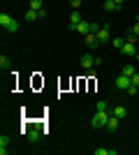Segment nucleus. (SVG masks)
Segmentation results:
<instances>
[{"label":"nucleus","mask_w":139,"mask_h":155,"mask_svg":"<svg viewBox=\"0 0 139 155\" xmlns=\"http://www.w3.org/2000/svg\"><path fill=\"white\" fill-rule=\"evenodd\" d=\"M0 26L5 28L7 32H16V30H19V21H14L9 14L2 12V14H0Z\"/></svg>","instance_id":"f257e3e1"},{"label":"nucleus","mask_w":139,"mask_h":155,"mask_svg":"<svg viewBox=\"0 0 139 155\" xmlns=\"http://www.w3.org/2000/svg\"><path fill=\"white\" fill-rule=\"evenodd\" d=\"M107 120H109V114H107V111H98V114L93 116L91 125H93L95 130H98V127H107Z\"/></svg>","instance_id":"f03ea898"},{"label":"nucleus","mask_w":139,"mask_h":155,"mask_svg":"<svg viewBox=\"0 0 139 155\" xmlns=\"http://www.w3.org/2000/svg\"><path fill=\"white\" fill-rule=\"evenodd\" d=\"M130 86H132V79L125 77V74H121V77L116 79V88H118V91H127Z\"/></svg>","instance_id":"7ed1b4c3"},{"label":"nucleus","mask_w":139,"mask_h":155,"mask_svg":"<svg viewBox=\"0 0 139 155\" xmlns=\"http://www.w3.org/2000/svg\"><path fill=\"white\" fill-rule=\"evenodd\" d=\"M98 39H100V44H104V42H111V35H109V28L102 26L98 30Z\"/></svg>","instance_id":"20e7f679"},{"label":"nucleus","mask_w":139,"mask_h":155,"mask_svg":"<svg viewBox=\"0 0 139 155\" xmlns=\"http://www.w3.org/2000/svg\"><path fill=\"white\" fill-rule=\"evenodd\" d=\"M26 137H28V141H30V143H35V141H40L42 132H40V130H37V127H30V130H28V132H26Z\"/></svg>","instance_id":"39448f33"},{"label":"nucleus","mask_w":139,"mask_h":155,"mask_svg":"<svg viewBox=\"0 0 139 155\" xmlns=\"http://www.w3.org/2000/svg\"><path fill=\"white\" fill-rule=\"evenodd\" d=\"M81 21H84V19H81V16H79V12H77V9H74V12L70 14V26H67V28H70V30H74V28L79 26Z\"/></svg>","instance_id":"423d86ee"},{"label":"nucleus","mask_w":139,"mask_h":155,"mask_svg":"<svg viewBox=\"0 0 139 155\" xmlns=\"http://www.w3.org/2000/svg\"><path fill=\"white\" fill-rule=\"evenodd\" d=\"M118 123H121V118L118 116H109V120H107V130H109V132H116V130H118Z\"/></svg>","instance_id":"0eeeda50"},{"label":"nucleus","mask_w":139,"mask_h":155,"mask_svg":"<svg viewBox=\"0 0 139 155\" xmlns=\"http://www.w3.org/2000/svg\"><path fill=\"white\" fill-rule=\"evenodd\" d=\"M74 32H79V35H84V37H86L88 32H91V23H88V21H81L79 26L74 28Z\"/></svg>","instance_id":"6e6552de"},{"label":"nucleus","mask_w":139,"mask_h":155,"mask_svg":"<svg viewBox=\"0 0 139 155\" xmlns=\"http://www.w3.org/2000/svg\"><path fill=\"white\" fill-rule=\"evenodd\" d=\"M98 44H100L98 35H95V32H88V35H86V46H88V49H95Z\"/></svg>","instance_id":"1a4fd4ad"},{"label":"nucleus","mask_w":139,"mask_h":155,"mask_svg":"<svg viewBox=\"0 0 139 155\" xmlns=\"http://www.w3.org/2000/svg\"><path fill=\"white\" fill-rule=\"evenodd\" d=\"M81 65H84V70H93V67H95V58H93V56H84V58H81Z\"/></svg>","instance_id":"9d476101"},{"label":"nucleus","mask_w":139,"mask_h":155,"mask_svg":"<svg viewBox=\"0 0 139 155\" xmlns=\"http://www.w3.org/2000/svg\"><path fill=\"white\" fill-rule=\"evenodd\" d=\"M7 146H9V137L2 134V137H0V155H5V153H7Z\"/></svg>","instance_id":"9b49d317"},{"label":"nucleus","mask_w":139,"mask_h":155,"mask_svg":"<svg viewBox=\"0 0 139 155\" xmlns=\"http://www.w3.org/2000/svg\"><path fill=\"white\" fill-rule=\"evenodd\" d=\"M121 51L125 53V56H134V42H125V44H123V49H121Z\"/></svg>","instance_id":"f8f14e48"},{"label":"nucleus","mask_w":139,"mask_h":155,"mask_svg":"<svg viewBox=\"0 0 139 155\" xmlns=\"http://www.w3.org/2000/svg\"><path fill=\"white\" fill-rule=\"evenodd\" d=\"M114 116H118L121 120H123V118L127 116V109H125V107H123V104H118V107H116V109H114Z\"/></svg>","instance_id":"ddd939ff"},{"label":"nucleus","mask_w":139,"mask_h":155,"mask_svg":"<svg viewBox=\"0 0 139 155\" xmlns=\"http://www.w3.org/2000/svg\"><path fill=\"white\" fill-rule=\"evenodd\" d=\"M127 39H123V37H111V44H114V49H123V44H125Z\"/></svg>","instance_id":"4468645a"},{"label":"nucleus","mask_w":139,"mask_h":155,"mask_svg":"<svg viewBox=\"0 0 139 155\" xmlns=\"http://www.w3.org/2000/svg\"><path fill=\"white\" fill-rule=\"evenodd\" d=\"M104 9H107V12H114V9H118L116 0H107V2H104Z\"/></svg>","instance_id":"2eb2a0df"},{"label":"nucleus","mask_w":139,"mask_h":155,"mask_svg":"<svg viewBox=\"0 0 139 155\" xmlns=\"http://www.w3.org/2000/svg\"><path fill=\"white\" fill-rule=\"evenodd\" d=\"M123 74H125V77H132L134 74V65H130V63L123 65Z\"/></svg>","instance_id":"dca6fc26"},{"label":"nucleus","mask_w":139,"mask_h":155,"mask_svg":"<svg viewBox=\"0 0 139 155\" xmlns=\"http://www.w3.org/2000/svg\"><path fill=\"white\" fill-rule=\"evenodd\" d=\"M37 19H40V16H37L35 9H28V12H26V21H37Z\"/></svg>","instance_id":"f3484780"},{"label":"nucleus","mask_w":139,"mask_h":155,"mask_svg":"<svg viewBox=\"0 0 139 155\" xmlns=\"http://www.w3.org/2000/svg\"><path fill=\"white\" fill-rule=\"evenodd\" d=\"M30 9H35V12L44 9V7H42V0H30Z\"/></svg>","instance_id":"a211bd4d"},{"label":"nucleus","mask_w":139,"mask_h":155,"mask_svg":"<svg viewBox=\"0 0 139 155\" xmlns=\"http://www.w3.org/2000/svg\"><path fill=\"white\" fill-rule=\"evenodd\" d=\"M9 58H7V56H0V67H2V70H7V67H9Z\"/></svg>","instance_id":"6ab92c4d"},{"label":"nucleus","mask_w":139,"mask_h":155,"mask_svg":"<svg viewBox=\"0 0 139 155\" xmlns=\"http://www.w3.org/2000/svg\"><path fill=\"white\" fill-rule=\"evenodd\" d=\"M137 88H139V86H134V84H132V86H130V88H127L125 93H127V95H137Z\"/></svg>","instance_id":"aec40b11"},{"label":"nucleus","mask_w":139,"mask_h":155,"mask_svg":"<svg viewBox=\"0 0 139 155\" xmlns=\"http://www.w3.org/2000/svg\"><path fill=\"white\" fill-rule=\"evenodd\" d=\"M98 111H107V102H104V100H100V102H98Z\"/></svg>","instance_id":"412c9836"},{"label":"nucleus","mask_w":139,"mask_h":155,"mask_svg":"<svg viewBox=\"0 0 139 155\" xmlns=\"http://www.w3.org/2000/svg\"><path fill=\"white\" fill-rule=\"evenodd\" d=\"M95 155H109V148H95Z\"/></svg>","instance_id":"4be33fe9"},{"label":"nucleus","mask_w":139,"mask_h":155,"mask_svg":"<svg viewBox=\"0 0 139 155\" xmlns=\"http://www.w3.org/2000/svg\"><path fill=\"white\" fill-rule=\"evenodd\" d=\"M70 2H72V9H79V7H81V2H84V0H70Z\"/></svg>","instance_id":"5701e85b"},{"label":"nucleus","mask_w":139,"mask_h":155,"mask_svg":"<svg viewBox=\"0 0 139 155\" xmlns=\"http://www.w3.org/2000/svg\"><path fill=\"white\" fill-rule=\"evenodd\" d=\"M130 32H132L134 37H139V23H134V26H132V30H130Z\"/></svg>","instance_id":"b1692460"},{"label":"nucleus","mask_w":139,"mask_h":155,"mask_svg":"<svg viewBox=\"0 0 139 155\" xmlns=\"http://www.w3.org/2000/svg\"><path fill=\"white\" fill-rule=\"evenodd\" d=\"M130 79H132V84H134V86H139V74H137V72H134V74H132Z\"/></svg>","instance_id":"393cba45"},{"label":"nucleus","mask_w":139,"mask_h":155,"mask_svg":"<svg viewBox=\"0 0 139 155\" xmlns=\"http://www.w3.org/2000/svg\"><path fill=\"white\" fill-rule=\"evenodd\" d=\"M98 30H100L98 23H91V32H95V35H98Z\"/></svg>","instance_id":"a878e982"},{"label":"nucleus","mask_w":139,"mask_h":155,"mask_svg":"<svg viewBox=\"0 0 139 155\" xmlns=\"http://www.w3.org/2000/svg\"><path fill=\"white\" fill-rule=\"evenodd\" d=\"M134 58H137V60H139V51H137V53H134Z\"/></svg>","instance_id":"bb28decb"},{"label":"nucleus","mask_w":139,"mask_h":155,"mask_svg":"<svg viewBox=\"0 0 139 155\" xmlns=\"http://www.w3.org/2000/svg\"><path fill=\"white\" fill-rule=\"evenodd\" d=\"M121 2H123V0H116V5H121Z\"/></svg>","instance_id":"cd10ccee"},{"label":"nucleus","mask_w":139,"mask_h":155,"mask_svg":"<svg viewBox=\"0 0 139 155\" xmlns=\"http://www.w3.org/2000/svg\"><path fill=\"white\" fill-rule=\"evenodd\" d=\"M137 23H139V14H137Z\"/></svg>","instance_id":"c85d7f7f"}]
</instances>
